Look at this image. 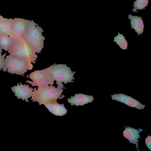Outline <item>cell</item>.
I'll return each instance as SVG.
<instances>
[{
	"mask_svg": "<svg viewBox=\"0 0 151 151\" xmlns=\"http://www.w3.org/2000/svg\"><path fill=\"white\" fill-rule=\"evenodd\" d=\"M13 39L8 51L9 55L35 63L38 56L33 48L23 38Z\"/></svg>",
	"mask_w": 151,
	"mask_h": 151,
	"instance_id": "1",
	"label": "cell"
},
{
	"mask_svg": "<svg viewBox=\"0 0 151 151\" xmlns=\"http://www.w3.org/2000/svg\"><path fill=\"white\" fill-rule=\"evenodd\" d=\"M63 91L61 88L52 85L38 87L37 89L35 87L32 91L31 100L33 102H37L40 105L44 104L64 97L63 95L60 96Z\"/></svg>",
	"mask_w": 151,
	"mask_h": 151,
	"instance_id": "2",
	"label": "cell"
},
{
	"mask_svg": "<svg viewBox=\"0 0 151 151\" xmlns=\"http://www.w3.org/2000/svg\"><path fill=\"white\" fill-rule=\"evenodd\" d=\"M45 70L50 74L56 82L58 86L64 88L63 82L66 84L68 83L73 82L75 72H73L71 69L66 64H54L46 68Z\"/></svg>",
	"mask_w": 151,
	"mask_h": 151,
	"instance_id": "3",
	"label": "cell"
},
{
	"mask_svg": "<svg viewBox=\"0 0 151 151\" xmlns=\"http://www.w3.org/2000/svg\"><path fill=\"white\" fill-rule=\"evenodd\" d=\"M43 30L33 20L29 21L26 33L23 38L35 50L40 53L44 47L45 37L42 35Z\"/></svg>",
	"mask_w": 151,
	"mask_h": 151,
	"instance_id": "4",
	"label": "cell"
},
{
	"mask_svg": "<svg viewBox=\"0 0 151 151\" xmlns=\"http://www.w3.org/2000/svg\"><path fill=\"white\" fill-rule=\"evenodd\" d=\"M5 67L7 71L12 74L23 76L27 70H31L33 68L30 62L17 58L10 55L6 56L5 59Z\"/></svg>",
	"mask_w": 151,
	"mask_h": 151,
	"instance_id": "5",
	"label": "cell"
},
{
	"mask_svg": "<svg viewBox=\"0 0 151 151\" xmlns=\"http://www.w3.org/2000/svg\"><path fill=\"white\" fill-rule=\"evenodd\" d=\"M32 82L27 81L26 82L31 84L32 86L38 87L44 86L49 85H52L55 80L45 70H37L27 76Z\"/></svg>",
	"mask_w": 151,
	"mask_h": 151,
	"instance_id": "6",
	"label": "cell"
},
{
	"mask_svg": "<svg viewBox=\"0 0 151 151\" xmlns=\"http://www.w3.org/2000/svg\"><path fill=\"white\" fill-rule=\"evenodd\" d=\"M29 20L15 18L13 19L11 37L14 39L23 38L27 31Z\"/></svg>",
	"mask_w": 151,
	"mask_h": 151,
	"instance_id": "7",
	"label": "cell"
},
{
	"mask_svg": "<svg viewBox=\"0 0 151 151\" xmlns=\"http://www.w3.org/2000/svg\"><path fill=\"white\" fill-rule=\"evenodd\" d=\"M19 84L17 83V86L11 88L12 91L15 93L14 95L17 97L18 99H21L23 101L25 100L26 102H29L28 99L32 96V91L34 89L29 86L25 84L23 85L21 83Z\"/></svg>",
	"mask_w": 151,
	"mask_h": 151,
	"instance_id": "8",
	"label": "cell"
},
{
	"mask_svg": "<svg viewBox=\"0 0 151 151\" xmlns=\"http://www.w3.org/2000/svg\"><path fill=\"white\" fill-rule=\"evenodd\" d=\"M112 100L124 103L129 106L135 108L139 109H144L145 105L140 103L139 101L131 96L119 93L111 95Z\"/></svg>",
	"mask_w": 151,
	"mask_h": 151,
	"instance_id": "9",
	"label": "cell"
},
{
	"mask_svg": "<svg viewBox=\"0 0 151 151\" xmlns=\"http://www.w3.org/2000/svg\"><path fill=\"white\" fill-rule=\"evenodd\" d=\"M94 99L93 96L79 93L75 94L74 96H71L70 98L68 99L67 100L71 106L75 105L78 106L91 103Z\"/></svg>",
	"mask_w": 151,
	"mask_h": 151,
	"instance_id": "10",
	"label": "cell"
},
{
	"mask_svg": "<svg viewBox=\"0 0 151 151\" xmlns=\"http://www.w3.org/2000/svg\"><path fill=\"white\" fill-rule=\"evenodd\" d=\"M125 129L123 131V135L127 139L130 143L135 144L138 151H139L138 149L139 148L137 142L139 141L138 138H141L140 135L139 134L140 132L143 131V130L139 128L138 130L137 129L132 127H125Z\"/></svg>",
	"mask_w": 151,
	"mask_h": 151,
	"instance_id": "11",
	"label": "cell"
},
{
	"mask_svg": "<svg viewBox=\"0 0 151 151\" xmlns=\"http://www.w3.org/2000/svg\"><path fill=\"white\" fill-rule=\"evenodd\" d=\"M44 105L52 114L56 116H62L68 112L63 104L58 103L57 100H54L45 104Z\"/></svg>",
	"mask_w": 151,
	"mask_h": 151,
	"instance_id": "12",
	"label": "cell"
},
{
	"mask_svg": "<svg viewBox=\"0 0 151 151\" xmlns=\"http://www.w3.org/2000/svg\"><path fill=\"white\" fill-rule=\"evenodd\" d=\"M13 19L0 17V35H12V24Z\"/></svg>",
	"mask_w": 151,
	"mask_h": 151,
	"instance_id": "13",
	"label": "cell"
},
{
	"mask_svg": "<svg viewBox=\"0 0 151 151\" xmlns=\"http://www.w3.org/2000/svg\"><path fill=\"white\" fill-rule=\"evenodd\" d=\"M128 18L130 19V23L132 28L134 29L137 32L138 35L142 34L143 32L144 27L143 21L142 18L137 16H133L129 14Z\"/></svg>",
	"mask_w": 151,
	"mask_h": 151,
	"instance_id": "14",
	"label": "cell"
},
{
	"mask_svg": "<svg viewBox=\"0 0 151 151\" xmlns=\"http://www.w3.org/2000/svg\"><path fill=\"white\" fill-rule=\"evenodd\" d=\"M14 41V39L7 35H0V47L1 49L8 51Z\"/></svg>",
	"mask_w": 151,
	"mask_h": 151,
	"instance_id": "15",
	"label": "cell"
},
{
	"mask_svg": "<svg viewBox=\"0 0 151 151\" xmlns=\"http://www.w3.org/2000/svg\"><path fill=\"white\" fill-rule=\"evenodd\" d=\"M118 33V35L114 38V42H116V44L118 45L121 49H127L128 43L125 38V37L122 34H120L119 32Z\"/></svg>",
	"mask_w": 151,
	"mask_h": 151,
	"instance_id": "16",
	"label": "cell"
},
{
	"mask_svg": "<svg viewBox=\"0 0 151 151\" xmlns=\"http://www.w3.org/2000/svg\"><path fill=\"white\" fill-rule=\"evenodd\" d=\"M148 0H136L134 2L133 9L132 11L135 12H137V10H142L145 9L148 4Z\"/></svg>",
	"mask_w": 151,
	"mask_h": 151,
	"instance_id": "17",
	"label": "cell"
},
{
	"mask_svg": "<svg viewBox=\"0 0 151 151\" xmlns=\"http://www.w3.org/2000/svg\"><path fill=\"white\" fill-rule=\"evenodd\" d=\"M2 52L0 51V70L3 69V70L4 72H6V70L5 67V63L4 58L6 56V53L2 55L1 52Z\"/></svg>",
	"mask_w": 151,
	"mask_h": 151,
	"instance_id": "18",
	"label": "cell"
},
{
	"mask_svg": "<svg viewBox=\"0 0 151 151\" xmlns=\"http://www.w3.org/2000/svg\"><path fill=\"white\" fill-rule=\"evenodd\" d=\"M145 143L147 147L150 150H151V136L148 135L145 139Z\"/></svg>",
	"mask_w": 151,
	"mask_h": 151,
	"instance_id": "19",
	"label": "cell"
},
{
	"mask_svg": "<svg viewBox=\"0 0 151 151\" xmlns=\"http://www.w3.org/2000/svg\"><path fill=\"white\" fill-rule=\"evenodd\" d=\"M0 51L2 52V50L1 49L0 47Z\"/></svg>",
	"mask_w": 151,
	"mask_h": 151,
	"instance_id": "20",
	"label": "cell"
},
{
	"mask_svg": "<svg viewBox=\"0 0 151 151\" xmlns=\"http://www.w3.org/2000/svg\"><path fill=\"white\" fill-rule=\"evenodd\" d=\"M1 15H0V17H1Z\"/></svg>",
	"mask_w": 151,
	"mask_h": 151,
	"instance_id": "21",
	"label": "cell"
}]
</instances>
